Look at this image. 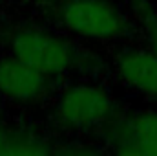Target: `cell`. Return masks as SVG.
Masks as SVG:
<instances>
[{"label": "cell", "mask_w": 157, "mask_h": 156, "mask_svg": "<svg viewBox=\"0 0 157 156\" xmlns=\"http://www.w3.org/2000/svg\"><path fill=\"white\" fill-rule=\"evenodd\" d=\"M55 17L71 35L86 40L106 42L126 31V18L112 0H62Z\"/></svg>", "instance_id": "1"}, {"label": "cell", "mask_w": 157, "mask_h": 156, "mask_svg": "<svg viewBox=\"0 0 157 156\" xmlns=\"http://www.w3.org/2000/svg\"><path fill=\"white\" fill-rule=\"evenodd\" d=\"M9 53L48 77L66 74L73 64V48L60 35L37 26H22L9 37Z\"/></svg>", "instance_id": "2"}, {"label": "cell", "mask_w": 157, "mask_h": 156, "mask_svg": "<svg viewBox=\"0 0 157 156\" xmlns=\"http://www.w3.org/2000/svg\"><path fill=\"white\" fill-rule=\"evenodd\" d=\"M113 112L115 103L104 86L78 83L60 94L55 105V121L68 130H88L104 125Z\"/></svg>", "instance_id": "3"}, {"label": "cell", "mask_w": 157, "mask_h": 156, "mask_svg": "<svg viewBox=\"0 0 157 156\" xmlns=\"http://www.w3.org/2000/svg\"><path fill=\"white\" fill-rule=\"evenodd\" d=\"M49 88V77L15 55L0 59V96L17 105L40 103Z\"/></svg>", "instance_id": "4"}, {"label": "cell", "mask_w": 157, "mask_h": 156, "mask_svg": "<svg viewBox=\"0 0 157 156\" xmlns=\"http://www.w3.org/2000/svg\"><path fill=\"white\" fill-rule=\"evenodd\" d=\"M115 72L124 86L157 101V55L154 50L128 48L121 51Z\"/></svg>", "instance_id": "5"}, {"label": "cell", "mask_w": 157, "mask_h": 156, "mask_svg": "<svg viewBox=\"0 0 157 156\" xmlns=\"http://www.w3.org/2000/svg\"><path fill=\"white\" fill-rule=\"evenodd\" d=\"M117 154L157 156V110H143L124 119L113 132Z\"/></svg>", "instance_id": "6"}, {"label": "cell", "mask_w": 157, "mask_h": 156, "mask_svg": "<svg viewBox=\"0 0 157 156\" xmlns=\"http://www.w3.org/2000/svg\"><path fill=\"white\" fill-rule=\"evenodd\" d=\"M53 149L40 138L26 132H9L0 129V154L4 156H35L49 154Z\"/></svg>", "instance_id": "7"}, {"label": "cell", "mask_w": 157, "mask_h": 156, "mask_svg": "<svg viewBox=\"0 0 157 156\" xmlns=\"http://www.w3.org/2000/svg\"><path fill=\"white\" fill-rule=\"evenodd\" d=\"M148 31H150V39H152V50L157 55V18H148Z\"/></svg>", "instance_id": "8"}, {"label": "cell", "mask_w": 157, "mask_h": 156, "mask_svg": "<svg viewBox=\"0 0 157 156\" xmlns=\"http://www.w3.org/2000/svg\"><path fill=\"white\" fill-rule=\"evenodd\" d=\"M0 97H2V96H0Z\"/></svg>", "instance_id": "9"}]
</instances>
